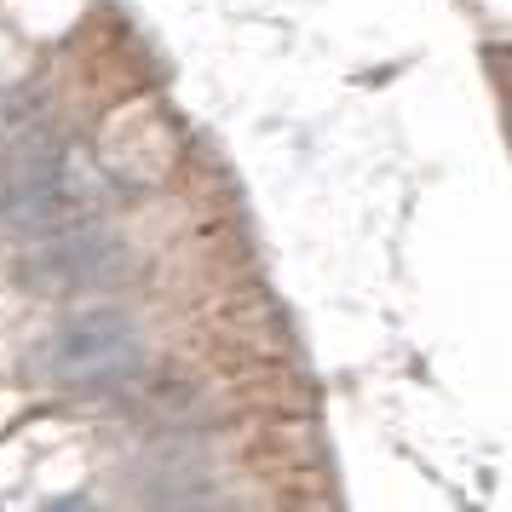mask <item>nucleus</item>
<instances>
[{
    "mask_svg": "<svg viewBox=\"0 0 512 512\" xmlns=\"http://www.w3.org/2000/svg\"><path fill=\"white\" fill-rule=\"evenodd\" d=\"M93 213L98 179L75 144L41 133V139H24L12 150L6 185H0V219L6 225H18L29 236H52L70 231V225H87Z\"/></svg>",
    "mask_w": 512,
    "mask_h": 512,
    "instance_id": "obj_1",
    "label": "nucleus"
},
{
    "mask_svg": "<svg viewBox=\"0 0 512 512\" xmlns=\"http://www.w3.org/2000/svg\"><path fill=\"white\" fill-rule=\"evenodd\" d=\"M29 363L47 386L87 392V386H127L133 374H144L150 351H144V334L127 311H87V317L52 328Z\"/></svg>",
    "mask_w": 512,
    "mask_h": 512,
    "instance_id": "obj_2",
    "label": "nucleus"
},
{
    "mask_svg": "<svg viewBox=\"0 0 512 512\" xmlns=\"http://www.w3.org/2000/svg\"><path fill=\"white\" fill-rule=\"evenodd\" d=\"M179 512H213V507H202V501H196V507H179Z\"/></svg>",
    "mask_w": 512,
    "mask_h": 512,
    "instance_id": "obj_5",
    "label": "nucleus"
},
{
    "mask_svg": "<svg viewBox=\"0 0 512 512\" xmlns=\"http://www.w3.org/2000/svg\"><path fill=\"white\" fill-rule=\"evenodd\" d=\"M127 271V254H121L116 236L87 231V225H70V231H52L35 254L24 259V282L35 294H70V288H98Z\"/></svg>",
    "mask_w": 512,
    "mask_h": 512,
    "instance_id": "obj_3",
    "label": "nucleus"
},
{
    "mask_svg": "<svg viewBox=\"0 0 512 512\" xmlns=\"http://www.w3.org/2000/svg\"><path fill=\"white\" fill-rule=\"evenodd\" d=\"M47 512H98V507H87V501H81V495H64V501H52Z\"/></svg>",
    "mask_w": 512,
    "mask_h": 512,
    "instance_id": "obj_4",
    "label": "nucleus"
}]
</instances>
